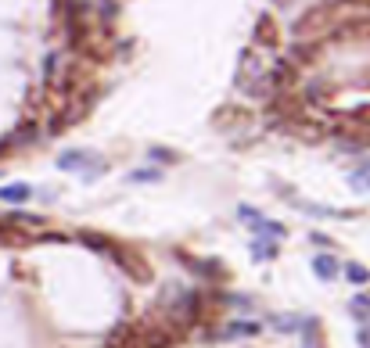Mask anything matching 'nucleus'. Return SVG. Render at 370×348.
Masks as SVG:
<instances>
[{"label": "nucleus", "instance_id": "nucleus-1", "mask_svg": "<svg viewBox=\"0 0 370 348\" xmlns=\"http://www.w3.org/2000/svg\"><path fill=\"white\" fill-rule=\"evenodd\" d=\"M83 241L90 244V248H98V251H105L108 259H115L119 262V269H126L130 276H137V280H147L151 276V269L144 266V259L137 255V251H130L126 244H115V241H101V237H94V234H83Z\"/></svg>", "mask_w": 370, "mask_h": 348}, {"label": "nucleus", "instance_id": "nucleus-2", "mask_svg": "<svg viewBox=\"0 0 370 348\" xmlns=\"http://www.w3.org/2000/svg\"><path fill=\"white\" fill-rule=\"evenodd\" d=\"M58 166H61V169H69V173H72V169H83L86 176H90V173H101V169H108L105 162H94V158H90V151L61 154V158H58Z\"/></svg>", "mask_w": 370, "mask_h": 348}, {"label": "nucleus", "instance_id": "nucleus-3", "mask_svg": "<svg viewBox=\"0 0 370 348\" xmlns=\"http://www.w3.org/2000/svg\"><path fill=\"white\" fill-rule=\"evenodd\" d=\"M277 44H281V33H277L273 18L263 15V18L256 22V47H277Z\"/></svg>", "mask_w": 370, "mask_h": 348}, {"label": "nucleus", "instance_id": "nucleus-4", "mask_svg": "<svg viewBox=\"0 0 370 348\" xmlns=\"http://www.w3.org/2000/svg\"><path fill=\"white\" fill-rule=\"evenodd\" d=\"M29 198H33V187H29V183H8V187H0V201H8V205H25Z\"/></svg>", "mask_w": 370, "mask_h": 348}, {"label": "nucleus", "instance_id": "nucleus-5", "mask_svg": "<svg viewBox=\"0 0 370 348\" xmlns=\"http://www.w3.org/2000/svg\"><path fill=\"white\" fill-rule=\"evenodd\" d=\"M108 348H140V341H137V330H133L130 323L115 327V334L108 337Z\"/></svg>", "mask_w": 370, "mask_h": 348}, {"label": "nucleus", "instance_id": "nucleus-6", "mask_svg": "<svg viewBox=\"0 0 370 348\" xmlns=\"http://www.w3.org/2000/svg\"><path fill=\"white\" fill-rule=\"evenodd\" d=\"M313 273H317L320 280H334V276H338V259H334V255H317V259H313Z\"/></svg>", "mask_w": 370, "mask_h": 348}, {"label": "nucleus", "instance_id": "nucleus-7", "mask_svg": "<svg viewBox=\"0 0 370 348\" xmlns=\"http://www.w3.org/2000/svg\"><path fill=\"white\" fill-rule=\"evenodd\" d=\"M345 119H349L352 126H359V130H370V105H359V108L345 112Z\"/></svg>", "mask_w": 370, "mask_h": 348}, {"label": "nucleus", "instance_id": "nucleus-8", "mask_svg": "<svg viewBox=\"0 0 370 348\" xmlns=\"http://www.w3.org/2000/svg\"><path fill=\"white\" fill-rule=\"evenodd\" d=\"M349 309H352V312L359 316L363 323H370V295H356V298L349 302Z\"/></svg>", "mask_w": 370, "mask_h": 348}, {"label": "nucleus", "instance_id": "nucleus-9", "mask_svg": "<svg viewBox=\"0 0 370 348\" xmlns=\"http://www.w3.org/2000/svg\"><path fill=\"white\" fill-rule=\"evenodd\" d=\"M126 180H130V183H155V180H162V173H159V169H133Z\"/></svg>", "mask_w": 370, "mask_h": 348}, {"label": "nucleus", "instance_id": "nucleus-10", "mask_svg": "<svg viewBox=\"0 0 370 348\" xmlns=\"http://www.w3.org/2000/svg\"><path fill=\"white\" fill-rule=\"evenodd\" d=\"M241 334H259V323H234V327H227L223 330V337H241Z\"/></svg>", "mask_w": 370, "mask_h": 348}, {"label": "nucleus", "instance_id": "nucleus-11", "mask_svg": "<svg viewBox=\"0 0 370 348\" xmlns=\"http://www.w3.org/2000/svg\"><path fill=\"white\" fill-rule=\"evenodd\" d=\"M352 187H356V191H370V166L352 173Z\"/></svg>", "mask_w": 370, "mask_h": 348}, {"label": "nucleus", "instance_id": "nucleus-12", "mask_svg": "<svg viewBox=\"0 0 370 348\" xmlns=\"http://www.w3.org/2000/svg\"><path fill=\"white\" fill-rule=\"evenodd\" d=\"M252 251H256V259H263V262H266V259H273V255H277V244H263V241H256V244H252Z\"/></svg>", "mask_w": 370, "mask_h": 348}, {"label": "nucleus", "instance_id": "nucleus-13", "mask_svg": "<svg viewBox=\"0 0 370 348\" xmlns=\"http://www.w3.org/2000/svg\"><path fill=\"white\" fill-rule=\"evenodd\" d=\"M345 276H349L352 283H370V269H363V266H349Z\"/></svg>", "mask_w": 370, "mask_h": 348}, {"label": "nucleus", "instance_id": "nucleus-14", "mask_svg": "<svg viewBox=\"0 0 370 348\" xmlns=\"http://www.w3.org/2000/svg\"><path fill=\"white\" fill-rule=\"evenodd\" d=\"M356 341H359V348H370V327H359Z\"/></svg>", "mask_w": 370, "mask_h": 348}]
</instances>
